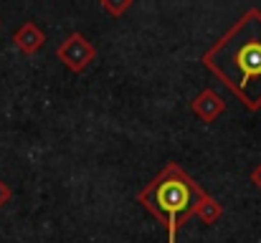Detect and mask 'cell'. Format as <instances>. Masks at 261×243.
Here are the masks:
<instances>
[{
    "label": "cell",
    "mask_w": 261,
    "mask_h": 243,
    "mask_svg": "<svg viewBox=\"0 0 261 243\" xmlns=\"http://www.w3.org/2000/svg\"><path fill=\"white\" fill-rule=\"evenodd\" d=\"M56 56H59V61H61L69 71L82 74V71H87L89 66L94 64L96 48H94V43L89 41L84 33H71V36H66V41L59 46Z\"/></svg>",
    "instance_id": "cell-3"
},
{
    "label": "cell",
    "mask_w": 261,
    "mask_h": 243,
    "mask_svg": "<svg viewBox=\"0 0 261 243\" xmlns=\"http://www.w3.org/2000/svg\"><path fill=\"white\" fill-rule=\"evenodd\" d=\"M101 5V10H107L109 15H114V18H119V15H124L129 8H132V0H122V3H112V0H101L99 3Z\"/></svg>",
    "instance_id": "cell-7"
},
{
    "label": "cell",
    "mask_w": 261,
    "mask_h": 243,
    "mask_svg": "<svg viewBox=\"0 0 261 243\" xmlns=\"http://www.w3.org/2000/svg\"><path fill=\"white\" fill-rule=\"evenodd\" d=\"M251 182H254V185L261 190V162L254 167V170H251Z\"/></svg>",
    "instance_id": "cell-9"
},
{
    "label": "cell",
    "mask_w": 261,
    "mask_h": 243,
    "mask_svg": "<svg viewBox=\"0 0 261 243\" xmlns=\"http://www.w3.org/2000/svg\"><path fill=\"white\" fill-rule=\"evenodd\" d=\"M190 109H193V114H195L198 119H203V122H216V119L226 112V101H223L213 89H203V91L190 101Z\"/></svg>",
    "instance_id": "cell-4"
},
{
    "label": "cell",
    "mask_w": 261,
    "mask_h": 243,
    "mask_svg": "<svg viewBox=\"0 0 261 243\" xmlns=\"http://www.w3.org/2000/svg\"><path fill=\"white\" fill-rule=\"evenodd\" d=\"M13 41H15V46L23 51V53H36L43 43H46V33L36 25V23H23L18 31H15V36H13Z\"/></svg>",
    "instance_id": "cell-5"
},
{
    "label": "cell",
    "mask_w": 261,
    "mask_h": 243,
    "mask_svg": "<svg viewBox=\"0 0 261 243\" xmlns=\"http://www.w3.org/2000/svg\"><path fill=\"white\" fill-rule=\"evenodd\" d=\"M200 61L223 81L246 109H261V10L249 8Z\"/></svg>",
    "instance_id": "cell-1"
},
{
    "label": "cell",
    "mask_w": 261,
    "mask_h": 243,
    "mask_svg": "<svg viewBox=\"0 0 261 243\" xmlns=\"http://www.w3.org/2000/svg\"><path fill=\"white\" fill-rule=\"evenodd\" d=\"M221 215H223V205L213 198V195H203L200 198V203H198V208H195V218L198 221H203L205 226H213V223H218L221 221Z\"/></svg>",
    "instance_id": "cell-6"
},
{
    "label": "cell",
    "mask_w": 261,
    "mask_h": 243,
    "mask_svg": "<svg viewBox=\"0 0 261 243\" xmlns=\"http://www.w3.org/2000/svg\"><path fill=\"white\" fill-rule=\"evenodd\" d=\"M205 190L195 182L177 162H168L140 193L137 203L145 205L160 223L168 228V243H177V231L188 218L195 215V208Z\"/></svg>",
    "instance_id": "cell-2"
},
{
    "label": "cell",
    "mask_w": 261,
    "mask_h": 243,
    "mask_svg": "<svg viewBox=\"0 0 261 243\" xmlns=\"http://www.w3.org/2000/svg\"><path fill=\"white\" fill-rule=\"evenodd\" d=\"M8 200H10V187H8V185L0 180V208H3Z\"/></svg>",
    "instance_id": "cell-8"
}]
</instances>
